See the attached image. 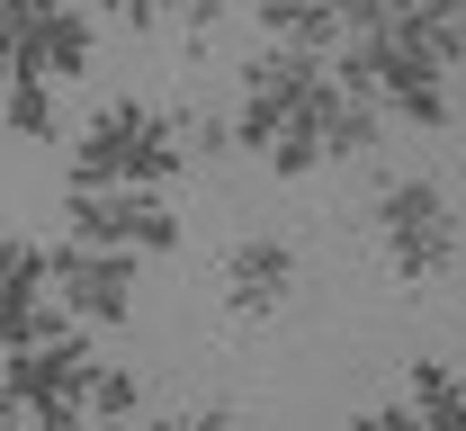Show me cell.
Wrapping results in <instances>:
<instances>
[{
    "mask_svg": "<svg viewBox=\"0 0 466 431\" xmlns=\"http://www.w3.org/2000/svg\"><path fill=\"white\" fill-rule=\"evenodd\" d=\"M350 431H421L412 405H368V414H350Z\"/></svg>",
    "mask_w": 466,
    "mask_h": 431,
    "instance_id": "cell-17",
    "label": "cell"
},
{
    "mask_svg": "<svg viewBox=\"0 0 466 431\" xmlns=\"http://www.w3.org/2000/svg\"><path fill=\"white\" fill-rule=\"evenodd\" d=\"M395 36H412L440 72H458V63H466V0H412Z\"/></svg>",
    "mask_w": 466,
    "mask_h": 431,
    "instance_id": "cell-12",
    "label": "cell"
},
{
    "mask_svg": "<svg viewBox=\"0 0 466 431\" xmlns=\"http://www.w3.org/2000/svg\"><path fill=\"white\" fill-rule=\"evenodd\" d=\"M63 9H81V0H9V18H18V27H36V18H63Z\"/></svg>",
    "mask_w": 466,
    "mask_h": 431,
    "instance_id": "cell-21",
    "label": "cell"
},
{
    "mask_svg": "<svg viewBox=\"0 0 466 431\" xmlns=\"http://www.w3.org/2000/svg\"><path fill=\"white\" fill-rule=\"evenodd\" d=\"M260 27H269V46H288V55H314V63L341 55V27H332L323 0H260Z\"/></svg>",
    "mask_w": 466,
    "mask_h": 431,
    "instance_id": "cell-11",
    "label": "cell"
},
{
    "mask_svg": "<svg viewBox=\"0 0 466 431\" xmlns=\"http://www.w3.org/2000/svg\"><path fill=\"white\" fill-rule=\"evenodd\" d=\"M63 333H81V323L55 306V288H0V360H18V351H55Z\"/></svg>",
    "mask_w": 466,
    "mask_h": 431,
    "instance_id": "cell-9",
    "label": "cell"
},
{
    "mask_svg": "<svg viewBox=\"0 0 466 431\" xmlns=\"http://www.w3.org/2000/svg\"><path fill=\"white\" fill-rule=\"evenodd\" d=\"M179 118L153 99H108L72 144V189H171L179 180Z\"/></svg>",
    "mask_w": 466,
    "mask_h": 431,
    "instance_id": "cell-1",
    "label": "cell"
},
{
    "mask_svg": "<svg viewBox=\"0 0 466 431\" xmlns=\"http://www.w3.org/2000/svg\"><path fill=\"white\" fill-rule=\"evenodd\" d=\"M0 288H46V243L0 234Z\"/></svg>",
    "mask_w": 466,
    "mask_h": 431,
    "instance_id": "cell-16",
    "label": "cell"
},
{
    "mask_svg": "<svg viewBox=\"0 0 466 431\" xmlns=\"http://www.w3.org/2000/svg\"><path fill=\"white\" fill-rule=\"evenodd\" d=\"M323 126H332V72H323V81L296 99L288 118H279V135H269V153H260V162H269L279 180H305V171L332 153V144H323Z\"/></svg>",
    "mask_w": 466,
    "mask_h": 431,
    "instance_id": "cell-8",
    "label": "cell"
},
{
    "mask_svg": "<svg viewBox=\"0 0 466 431\" xmlns=\"http://www.w3.org/2000/svg\"><path fill=\"white\" fill-rule=\"evenodd\" d=\"M126 431H188V423H179V414H135Z\"/></svg>",
    "mask_w": 466,
    "mask_h": 431,
    "instance_id": "cell-22",
    "label": "cell"
},
{
    "mask_svg": "<svg viewBox=\"0 0 466 431\" xmlns=\"http://www.w3.org/2000/svg\"><path fill=\"white\" fill-rule=\"evenodd\" d=\"M18 81V18H9V0H0V90Z\"/></svg>",
    "mask_w": 466,
    "mask_h": 431,
    "instance_id": "cell-20",
    "label": "cell"
},
{
    "mask_svg": "<svg viewBox=\"0 0 466 431\" xmlns=\"http://www.w3.org/2000/svg\"><path fill=\"white\" fill-rule=\"evenodd\" d=\"M135 414H144V377L135 369H99L90 377V423L99 431H126Z\"/></svg>",
    "mask_w": 466,
    "mask_h": 431,
    "instance_id": "cell-15",
    "label": "cell"
},
{
    "mask_svg": "<svg viewBox=\"0 0 466 431\" xmlns=\"http://www.w3.org/2000/svg\"><path fill=\"white\" fill-rule=\"evenodd\" d=\"M90 377H99L90 333H63L55 351L0 360V405H9L27 431H90Z\"/></svg>",
    "mask_w": 466,
    "mask_h": 431,
    "instance_id": "cell-2",
    "label": "cell"
},
{
    "mask_svg": "<svg viewBox=\"0 0 466 431\" xmlns=\"http://www.w3.org/2000/svg\"><path fill=\"white\" fill-rule=\"evenodd\" d=\"M377 243H386V270L404 288H431L458 270V207L440 180H386L377 189Z\"/></svg>",
    "mask_w": 466,
    "mask_h": 431,
    "instance_id": "cell-3",
    "label": "cell"
},
{
    "mask_svg": "<svg viewBox=\"0 0 466 431\" xmlns=\"http://www.w3.org/2000/svg\"><path fill=\"white\" fill-rule=\"evenodd\" d=\"M0 431H27V423H18V414H9V405H0Z\"/></svg>",
    "mask_w": 466,
    "mask_h": 431,
    "instance_id": "cell-23",
    "label": "cell"
},
{
    "mask_svg": "<svg viewBox=\"0 0 466 431\" xmlns=\"http://www.w3.org/2000/svg\"><path fill=\"white\" fill-rule=\"evenodd\" d=\"M90 63H99V27H90V9H63V18L18 27V72H36V81H72V72H90Z\"/></svg>",
    "mask_w": 466,
    "mask_h": 431,
    "instance_id": "cell-7",
    "label": "cell"
},
{
    "mask_svg": "<svg viewBox=\"0 0 466 431\" xmlns=\"http://www.w3.org/2000/svg\"><path fill=\"white\" fill-rule=\"evenodd\" d=\"M404 405L421 414V431H466V377L449 369V360H412Z\"/></svg>",
    "mask_w": 466,
    "mask_h": 431,
    "instance_id": "cell-13",
    "label": "cell"
},
{
    "mask_svg": "<svg viewBox=\"0 0 466 431\" xmlns=\"http://www.w3.org/2000/svg\"><path fill=\"white\" fill-rule=\"evenodd\" d=\"M63 216H72V243L90 251H179V216L162 189H63Z\"/></svg>",
    "mask_w": 466,
    "mask_h": 431,
    "instance_id": "cell-4",
    "label": "cell"
},
{
    "mask_svg": "<svg viewBox=\"0 0 466 431\" xmlns=\"http://www.w3.org/2000/svg\"><path fill=\"white\" fill-rule=\"evenodd\" d=\"M296 297V243L279 234H242L225 251V314L233 323H260V314H279Z\"/></svg>",
    "mask_w": 466,
    "mask_h": 431,
    "instance_id": "cell-6",
    "label": "cell"
},
{
    "mask_svg": "<svg viewBox=\"0 0 466 431\" xmlns=\"http://www.w3.org/2000/svg\"><path fill=\"white\" fill-rule=\"evenodd\" d=\"M233 0H162V18H188V27H216Z\"/></svg>",
    "mask_w": 466,
    "mask_h": 431,
    "instance_id": "cell-19",
    "label": "cell"
},
{
    "mask_svg": "<svg viewBox=\"0 0 466 431\" xmlns=\"http://www.w3.org/2000/svg\"><path fill=\"white\" fill-rule=\"evenodd\" d=\"M323 72H332V63H323ZM323 144H332L341 162H359V153L386 144V108H377L368 81H341V72H332V126H323Z\"/></svg>",
    "mask_w": 466,
    "mask_h": 431,
    "instance_id": "cell-10",
    "label": "cell"
},
{
    "mask_svg": "<svg viewBox=\"0 0 466 431\" xmlns=\"http://www.w3.org/2000/svg\"><path fill=\"white\" fill-rule=\"evenodd\" d=\"M46 288H55V306L72 314L81 333H116V323L135 314V261H126V251L63 243V251H46Z\"/></svg>",
    "mask_w": 466,
    "mask_h": 431,
    "instance_id": "cell-5",
    "label": "cell"
},
{
    "mask_svg": "<svg viewBox=\"0 0 466 431\" xmlns=\"http://www.w3.org/2000/svg\"><path fill=\"white\" fill-rule=\"evenodd\" d=\"M99 18H116V27H162V0H99Z\"/></svg>",
    "mask_w": 466,
    "mask_h": 431,
    "instance_id": "cell-18",
    "label": "cell"
},
{
    "mask_svg": "<svg viewBox=\"0 0 466 431\" xmlns=\"http://www.w3.org/2000/svg\"><path fill=\"white\" fill-rule=\"evenodd\" d=\"M0 118H9V135H27V144H46L55 135V81H36V72H18L9 90H0Z\"/></svg>",
    "mask_w": 466,
    "mask_h": 431,
    "instance_id": "cell-14",
    "label": "cell"
}]
</instances>
